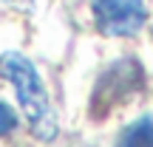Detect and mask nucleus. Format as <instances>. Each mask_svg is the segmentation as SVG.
<instances>
[{
	"mask_svg": "<svg viewBox=\"0 0 153 147\" xmlns=\"http://www.w3.org/2000/svg\"><path fill=\"white\" fill-rule=\"evenodd\" d=\"M0 76L14 88L17 105H20L31 133L40 142H54L60 122H57V113L51 108L48 88H45L37 65L20 51H3L0 54Z\"/></svg>",
	"mask_w": 153,
	"mask_h": 147,
	"instance_id": "nucleus-1",
	"label": "nucleus"
},
{
	"mask_svg": "<svg viewBox=\"0 0 153 147\" xmlns=\"http://www.w3.org/2000/svg\"><path fill=\"white\" fill-rule=\"evenodd\" d=\"M145 68L136 57H119L97 76L88 99V113L94 119H105L116 108L128 105L133 96L145 91Z\"/></svg>",
	"mask_w": 153,
	"mask_h": 147,
	"instance_id": "nucleus-2",
	"label": "nucleus"
},
{
	"mask_svg": "<svg viewBox=\"0 0 153 147\" xmlns=\"http://www.w3.org/2000/svg\"><path fill=\"white\" fill-rule=\"evenodd\" d=\"M88 3L94 26L105 37H133L148 23L145 0H88Z\"/></svg>",
	"mask_w": 153,
	"mask_h": 147,
	"instance_id": "nucleus-3",
	"label": "nucleus"
},
{
	"mask_svg": "<svg viewBox=\"0 0 153 147\" xmlns=\"http://www.w3.org/2000/svg\"><path fill=\"white\" fill-rule=\"evenodd\" d=\"M116 147H153V116H139L122 127Z\"/></svg>",
	"mask_w": 153,
	"mask_h": 147,
	"instance_id": "nucleus-4",
	"label": "nucleus"
},
{
	"mask_svg": "<svg viewBox=\"0 0 153 147\" xmlns=\"http://www.w3.org/2000/svg\"><path fill=\"white\" fill-rule=\"evenodd\" d=\"M14 130H17V113H14V108L6 105V102H0V139L9 136V133H14Z\"/></svg>",
	"mask_w": 153,
	"mask_h": 147,
	"instance_id": "nucleus-5",
	"label": "nucleus"
}]
</instances>
